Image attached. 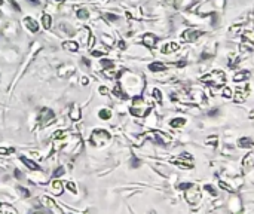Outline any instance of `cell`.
Returning <instances> with one entry per match:
<instances>
[{"label": "cell", "instance_id": "6da1fadb", "mask_svg": "<svg viewBox=\"0 0 254 214\" xmlns=\"http://www.w3.org/2000/svg\"><path fill=\"white\" fill-rule=\"evenodd\" d=\"M129 112L132 113L134 116L143 118V116H146L147 113L150 112V106L144 101L143 97L137 95V97H134V100H132V107L129 109Z\"/></svg>", "mask_w": 254, "mask_h": 214}, {"label": "cell", "instance_id": "7a4b0ae2", "mask_svg": "<svg viewBox=\"0 0 254 214\" xmlns=\"http://www.w3.org/2000/svg\"><path fill=\"white\" fill-rule=\"evenodd\" d=\"M109 140H110V134L106 129H94V132L91 134V138H89V141L94 146H103Z\"/></svg>", "mask_w": 254, "mask_h": 214}, {"label": "cell", "instance_id": "3957f363", "mask_svg": "<svg viewBox=\"0 0 254 214\" xmlns=\"http://www.w3.org/2000/svg\"><path fill=\"white\" fill-rule=\"evenodd\" d=\"M54 119H55V113H54L52 109H49V107H42V109H40L39 116H37V121H39L42 125L52 124Z\"/></svg>", "mask_w": 254, "mask_h": 214}, {"label": "cell", "instance_id": "277c9868", "mask_svg": "<svg viewBox=\"0 0 254 214\" xmlns=\"http://www.w3.org/2000/svg\"><path fill=\"white\" fill-rule=\"evenodd\" d=\"M204 82H211V85H223L224 83V73L223 71H219V70H214L213 73H209L207 76L202 78Z\"/></svg>", "mask_w": 254, "mask_h": 214}, {"label": "cell", "instance_id": "5b68a950", "mask_svg": "<svg viewBox=\"0 0 254 214\" xmlns=\"http://www.w3.org/2000/svg\"><path fill=\"white\" fill-rule=\"evenodd\" d=\"M186 199H187V202L189 204H192V205H195V204L201 199V193H199V189H198L196 186L193 184L190 189H187L186 190Z\"/></svg>", "mask_w": 254, "mask_h": 214}, {"label": "cell", "instance_id": "8992f818", "mask_svg": "<svg viewBox=\"0 0 254 214\" xmlns=\"http://www.w3.org/2000/svg\"><path fill=\"white\" fill-rule=\"evenodd\" d=\"M74 71H76V68H74L73 64H63V66H59V68H58V74H59V78L71 76Z\"/></svg>", "mask_w": 254, "mask_h": 214}, {"label": "cell", "instance_id": "52a82bcc", "mask_svg": "<svg viewBox=\"0 0 254 214\" xmlns=\"http://www.w3.org/2000/svg\"><path fill=\"white\" fill-rule=\"evenodd\" d=\"M201 34L202 33H201V31H196V30H186L184 33L181 34V40H183V42H187V43H189V42H195Z\"/></svg>", "mask_w": 254, "mask_h": 214}, {"label": "cell", "instance_id": "ba28073f", "mask_svg": "<svg viewBox=\"0 0 254 214\" xmlns=\"http://www.w3.org/2000/svg\"><path fill=\"white\" fill-rule=\"evenodd\" d=\"M143 45L146 46V48H149V49H153L155 46H156V42H158V37L155 36V34H152V33H147V34H144L143 36Z\"/></svg>", "mask_w": 254, "mask_h": 214}, {"label": "cell", "instance_id": "9c48e42d", "mask_svg": "<svg viewBox=\"0 0 254 214\" xmlns=\"http://www.w3.org/2000/svg\"><path fill=\"white\" fill-rule=\"evenodd\" d=\"M23 23L31 33H37V31H39V23L36 21L34 18H31V16H25Z\"/></svg>", "mask_w": 254, "mask_h": 214}, {"label": "cell", "instance_id": "30bf717a", "mask_svg": "<svg viewBox=\"0 0 254 214\" xmlns=\"http://www.w3.org/2000/svg\"><path fill=\"white\" fill-rule=\"evenodd\" d=\"M80 118H82L80 107L77 104H73V107L70 109V119L74 121V122H77V121H80Z\"/></svg>", "mask_w": 254, "mask_h": 214}, {"label": "cell", "instance_id": "8fae6325", "mask_svg": "<svg viewBox=\"0 0 254 214\" xmlns=\"http://www.w3.org/2000/svg\"><path fill=\"white\" fill-rule=\"evenodd\" d=\"M21 162H23L24 165H27L31 171H39V169H40V167H39L37 162H34V161H31V159H28V158H25V156H21Z\"/></svg>", "mask_w": 254, "mask_h": 214}, {"label": "cell", "instance_id": "7c38bea8", "mask_svg": "<svg viewBox=\"0 0 254 214\" xmlns=\"http://www.w3.org/2000/svg\"><path fill=\"white\" fill-rule=\"evenodd\" d=\"M178 51V45L177 43H168V45H165L163 48L161 49V52L162 54H171V52H177Z\"/></svg>", "mask_w": 254, "mask_h": 214}, {"label": "cell", "instance_id": "4fadbf2b", "mask_svg": "<svg viewBox=\"0 0 254 214\" xmlns=\"http://www.w3.org/2000/svg\"><path fill=\"white\" fill-rule=\"evenodd\" d=\"M149 70L153 71V73H158V71H165L166 70V66L162 64V63H152L149 64Z\"/></svg>", "mask_w": 254, "mask_h": 214}, {"label": "cell", "instance_id": "5bb4252c", "mask_svg": "<svg viewBox=\"0 0 254 214\" xmlns=\"http://www.w3.org/2000/svg\"><path fill=\"white\" fill-rule=\"evenodd\" d=\"M63 48H64L66 51H71V52H77V51H79V45H77L76 42H73V40L64 42V43H63Z\"/></svg>", "mask_w": 254, "mask_h": 214}, {"label": "cell", "instance_id": "9a60e30c", "mask_svg": "<svg viewBox=\"0 0 254 214\" xmlns=\"http://www.w3.org/2000/svg\"><path fill=\"white\" fill-rule=\"evenodd\" d=\"M42 25H43V28H46V30H49V28L52 27V16H51L49 13H43V16H42Z\"/></svg>", "mask_w": 254, "mask_h": 214}, {"label": "cell", "instance_id": "2e32d148", "mask_svg": "<svg viewBox=\"0 0 254 214\" xmlns=\"http://www.w3.org/2000/svg\"><path fill=\"white\" fill-rule=\"evenodd\" d=\"M238 146H239V147H245V149H251V147L254 146V141L251 140V138H239Z\"/></svg>", "mask_w": 254, "mask_h": 214}, {"label": "cell", "instance_id": "e0dca14e", "mask_svg": "<svg viewBox=\"0 0 254 214\" xmlns=\"http://www.w3.org/2000/svg\"><path fill=\"white\" fill-rule=\"evenodd\" d=\"M0 214H16V210H15V208H12L11 205L0 204Z\"/></svg>", "mask_w": 254, "mask_h": 214}, {"label": "cell", "instance_id": "ac0fdd59", "mask_svg": "<svg viewBox=\"0 0 254 214\" xmlns=\"http://www.w3.org/2000/svg\"><path fill=\"white\" fill-rule=\"evenodd\" d=\"M98 118L103 119V121H109V119L112 118V110H110V109H101V110L98 112Z\"/></svg>", "mask_w": 254, "mask_h": 214}, {"label": "cell", "instance_id": "d6986e66", "mask_svg": "<svg viewBox=\"0 0 254 214\" xmlns=\"http://www.w3.org/2000/svg\"><path fill=\"white\" fill-rule=\"evenodd\" d=\"M52 189H54V192L57 195H61L63 193V183L59 180H54L52 181Z\"/></svg>", "mask_w": 254, "mask_h": 214}, {"label": "cell", "instance_id": "ffe728a7", "mask_svg": "<svg viewBox=\"0 0 254 214\" xmlns=\"http://www.w3.org/2000/svg\"><path fill=\"white\" fill-rule=\"evenodd\" d=\"M184 124H186V119H183V118H175V119H173V121L170 122V125H171L173 128H178V126H183Z\"/></svg>", "mask_w": 254, "mask_h": 214}, {"label": "cell", "instance_id": "44dd1931", "mask_svg": "<svg viewBox=\"0 0 254 214\" xmlns=\"http://www.w3.org/2000/svg\"><path fill=\"white\" fill-rule=\"evenodd\" d=\"M113 92H115L116 97H119V98H122V100H127V98H128V95L123 92V91H122V88H120V85H117L115 89H113Z\"/></svg>", "mask_w": 254, "mask_h": 214}, {"label": "cell", "instance_id": "7402d4cb", "mask_svg": "<svg viewBox=\"0 0 254 214\" xmlns=\"http://www.w3.org/2000/svg\"><path fill=\"white\" fill-rule=\"evenodd\" d=\"M76 15H77V18H79V20H88L89 12H88V9H77Z\"/></svg>", "mask_w": 254, "mask_h": 214}, {"label": "cell", "instance_id": "603a6c76", "mask_svg": "<svg viewBox=\"0 0 254 214\" xmlns=\"http://www.w3.org/2000/svg\"><path fill=\"white\" fill-rule=\"evenodd\" d=\"M40 201L43 202L45 207H49V208H54V207H55V202H54L51 198H48V196H42V198H40Z\"/></svg>", "mask_w": 254, "mask_h": 214}, {"label": "cell", "instance_id": "cb8c5ba5", "mask_svg": "<svg viewBox=\"0 0 254 214\" xmlns=\"http://www.w3.org/2000/svg\"><path fill=\"white\" fill-rule=\"evenodd\" d=\"M244 40L248 42V43H251V45H254V31H245V33H244Z\"/></svg>", "mask_w": 254, "mask_h": 214}, {"label": "cell", "instance_id": "d4e9b609", "mask_svg": "<svg viewBox=\"0 0 254 214\" xmlns=\"http://www.w3.org/2000/svg\"><path fill=\"white\" fill-rule=\"evenodd\" d=\"M104 20L106 21H109V23H115L119 20V16L115 15V13H110V12H107V13H104Z\"/></svg>", "mask_w": 254, "mask_h": 214}, {"label": "cell", "instance_id": "484cf974", "mask_svg": "<svg viewBox=\"0 0 254 214\" xmlns=\"http://www.w3.org/2000/svg\"><path fill=\"white\" fill-rule=\"evenodd\" d=\"M248 78H250V73H247V71H245V73H236V74H235V78H233V79H235V82H239V80H244V79H248Z\"/></svg>", "mask_w": 254, "mask_h": 214}, {"label": "cell", "instance_id": "4316f807", "mask_svg": "<svg viewBox=\"0 0 254 214\" xmlns=\"http://www.w3.org/2000/svg\"><path fill=\"white\" fill-rule=\"evenodd\" d=\"M101 66H103L104 70H107V68H112L115 66V63L112 61V60H101Z\"/></svg>", "mask_w": 254, "mask_h": 214}, {"label": "cell", "instance_id": "83f0119b", "mask_svg": "<svg viewBox=\"0 0 254 214\" xmlns=\"http://www.w3.org/2000/svg\"><path fill=\"white\" fill-rule=\"evenodd\" d=\"M103 42L107 46H113V45H115V39H113L112 36H103Z\"/></svg>", "mask_w": 254, "mask_h": 214}, {"label": "cell", "instance_id": "f1b7e54d", "mask_svg": "<svg viewBox=\"0 0 254 214\" xmlns=\"http://www.w3.org/2000/svg\"><path fill=\"white\" fill-rule=\"evenodd\" d=\"M66 186H67V189L70 192H73V193H77V187H76V184L73 183V181H67L66 183Z\"/></svg>", "mask_w": 254, "mask_h": 214}, {"label": "cell", "instance_id": "f546056e", "mask_svg": "<svg viewBox=\"0 0 254 214\" xmlns=\"http://www.w3.org/2000/svg\"><path fill=\"white\" fill-rule=\"evenodd\" d=\"M153 98L156 100L158 103L162 101V92L159 89H153Z\"/></svg>", "mask_w": 254, "mask_h": 214}, {"label": "cell", "instance_id": "4dcf8cb0", "mask_svg": "<svg viewBox=\"0 0 254 214\" xmlns=\"http://www.w3.org/2000/svg\"><path fill=\"white\" fill-rule=\"evenodd\" d=\"M217 135H213V137H208L207 138V143L208 144H211V146H217Z\"/></svg>", "mask_w": 254, "mask_h": 214}, {"label": "cell", "instance_id": "1f68e13d", "mask_svg": "<svg viewBox=\"0 0 254 214\" xmlns=\"http://www.w3.org/2000/svg\"><path fill=\"white\" fill-rule=\"evenodd\" d=\"M219 184H220V187H221V189H224V190H226V192H229V193H232V192H235V190H233V189L231 187V186H229V184H226L224 181H220Z\"/></svg>", "mask_w": 254, "mask_h": 214}, {"label": "cell", "instance_id": "d6a6232c", "mask_svg": "<svg viewBox=\"0 0 254 214\" xmlns=\"http://www.w3.org/2000/svg\"><path fill=\"white\" fill-rule=\"evenodd\" d=\"M64 174V168L63 167H59V168L55 169V172H54V176H52V179H57V177H61Z\"/></svg>", "mask_w": 254, "mask_h": 214}, {"label": "cell", "instance_id": "836d02e7", "mask_svg": "<svg viewBox=\"0 0 254 214\" xmlns=\"http://www.w3.org/2000/svg\"><path fill=\"white\" fill-rule=\"evenodd\" d=\"M140 165H141V161H140V159H137V158L131 159V167H132V168H138Z\"/></svg>", "mask_w": 254, "mask_h": 214}, {"label": "cell", "instance_id": "e575fe53", "mask_svg": "<svg viewBox=\"0 0 254 214\" xmlns=\"http://www.w3.org/2000/svg\"><path fill=\"white\" fill-rule=\"evenodd\" d=\"M233 100L236 103H241L245 100V95H242V92H236V97H233Z\"/></svg>", "mask_w": 254, "mask_h": 214}, {"label": "cell", "instance_id": "d590c367", "mask_svg": "<svg viewBox=\"0 0 254 214\" xmlns=\"http://www.w3.org/2000/svg\"><path fill=\"white\" fill-rule=\"evenodd\" d=\"M204 189L209 192L213 196H216V195H217V190H214V187H213V186H209V184H205V186H204Z\"/></svg>", "mask_w": 254, "mask_h": 214}, {"label": "cell", "instance_id": "8d00e7d4", "mask_svg": "<svg viewBox=\"0 0 254 214\" xmlns=\"http://www.w3.org/2000/svg\"><path fill=\"white\" fill-rule=\"evenodd\" d=\"M193 184L192 183H181L180 186H178V189H181V190H187V189H190Z\"/></svg>", "mask_w": 254, "mask_h": 214}, {"label": "cell", "instance_id": "74e56055", "mask_svg": "<svg viewBox=\"0 0 254 214\" xmlns=\"http://www.w3.org/2000/svg\"><path fill=\"white\" fill-rule=\"evenodd\" d=\"M18 190H20V193H21L23 196H25V198H28V196H30V192H28V189H24V187H18Z\"/></svg>", "mask_w": 254, "mask_h": 214}, {"label": "cell", "instance_id": "f35d334b", "mask_svg": "<svg viewBox=\"0 0 254 214\" xmlns=\"http://www.w3.org/2000/svg\"><path fill=\"white\" fill-rule=\"evenodd\" d=\"M13 152V149H6V147H0V155L3 156V155H8V153H11Z\"/></svg>", "mask_w": 254, "mask_h": 214}, {"label": "cell", "instance_id": "ab89813d", "mask_svg": "<svg viewBox=\"0 0 254 214\" xmlns=\"http://www.w3.org/2000/svg\"><path fill=\"white\" fill-rule=\"evenodd\" d=\"M11 6L15 9V12H21V8H20V5L15 2V0H11Z\"/></svg>", "mask_w": 254, "mask_h": 214}, {"label": "cell", "instance_id": "60d3db41", "mask_svg": "<svg viewBox=\"0 0 254 214\" xmlns=\"http://www.w3.org/2000/svg\"><path fill=\"white\" fill-rule=\"evenodd\" d=\"M91 54H92L94 56H103L106 52H104V51H98V49H94V51H91Z\"/></svg>", "mask_w": 254, "mask_h": 214}, {"label": "cell", "instance_id": "b9f144b4", "mask_svg": "<svg viewBox=\"0 0 254 214\" xmlns=\"http://www.w3.org/2000/svg\"><path fill=\"white\" fill-rule=\"evenodd\" d=\"M223 97L231 98V97H232V91L229 89V88H224V89H223Z\"/></svg>", "mask_w": 254, "mask_h": 214}, {"label": "cell", "instance_id": "7bdbcfd3", "mask_svg": "<svg viewBox=\"0 0 254 214\" xmlns=\"http://www.w3.org/2000/svg\"><path fill=\"white\" fill-rule=\"evenodd\" d=\"M82 64H85V66L89 67V66H91V61H89L88 58H82Z\"/></svg>", "mask_w": 254, "mask_h": 214}, {"label": "cell", "instance_id": "ee69618b", "mask_svg": "<svg viewBox=\"0 0 254 214\" xmlns=\"http://www.w3.org/2000/svg\"><path fill=\"white\" fill-rule=\"evenodd\" d=\"M15 177H16V179H23V174H21L20 169H15Z\"/></svg>", "mask_w": 254, "mask_h": 214}, {"label": "cell", "instance_id": "f6af8a7d", "mask_svg": "<svg viewBox=\"0 0 254 214\" xmlns=\"http://www.w3.org/2000/svg\"><path fill=\"white\" fill-rule=\"evenodd\" d=\"M208 114H209L211 118H213V116H217V114H219V110H217V109H216V110H211V112L208 113Z\"/></svg>", "mask_w": 254, "mask_h": 214}, {"label": "cell", "instance_id": "bcb514c9", "mask_svg": "<svg viewBox=\"0 0 254 214\" xmlns=\"http://www.w3.org/2000/svg\"><path fill=\"white\" fill-rule=\"evenodd\" d=\"M100 92H101V94H109V89H107L106 86H101V88H100Z\"/></svg>", "mask_w": 254, "mask_h": 214}, {"label": "cell", "instance_id": "7dc6e473", "mask_svg": "<svg viewBox=\"0 0 254 214\" xmlns=\"http://www.w3.org/2000/svg\"><path fill=\"white\" fill-rule=\"evenodd\" d=\"M80 82H82V85H88V78H86V76H83V78L80 79Z\"/></svg>", "mask_w": 254, "mask_h": 214}, {"label": "cell", "instance_id": "c3c4849f", "mask_svg": "<svg viewBox=\"0 0 254 214\" xmlns=\"http://www.w3.org/2000/svg\"><path fill=\"white\" fill-rule=\"evenodd\" d=\"M28 3H30V5H36V6H37L40 2H39V0H28Z\"/></svg>", "mask_w": 254, "mask_h": 214}, {"label": "cell", "instance_id": "681fc988", "mask_svg": "<svg viewBox=\"0 0 254 214\" xmlns=\"http://www.w3.org/2000/svg\"><path fill=\"white\" fill-rule=\"evenodd\" d=\"M119 46H120V49H125V42H119Z\"/></svg>", "mask_w": 254, "mask_h": 214}, {"label": "cell", "instance_id": "f907efd6", "mask_svg": "<svg viewBox=\"0 0 254 214\" xmlns=\"http://www.w3.org/2000/svg\"><path fill=\"white\" fill-rule=\"evenodd\" d=\"M31 214H49V213H45V211H34V213Z\"/></svg>", "mask_w": 254, "mask_h": 214}, {"label": "cell", "instance_id": "816d5d0a", "mask_svg": "<svg viewBox=\"0 0 254 214\" xmlns=\"http://www.w3.org/2000/svg\"><path fill=\"white\" fill-rule=\"evenodd\" d=\"M150 214H155V213H153V211H152V213H150Z\"/></svg>", "mask_w": 254, "mask_h": 214}]
</instances>
